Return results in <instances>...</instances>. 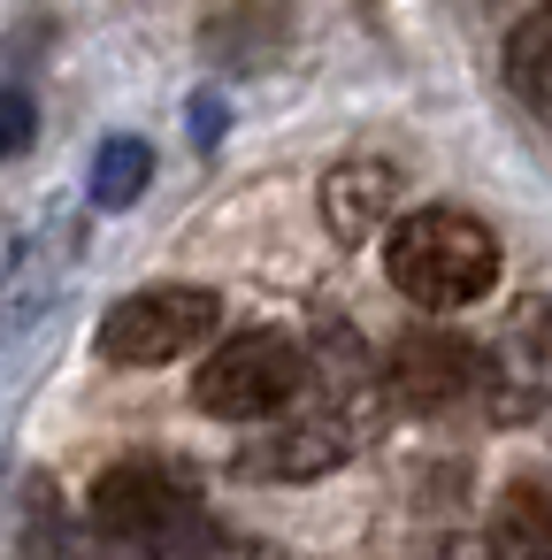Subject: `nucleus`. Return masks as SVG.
<instances>
[{"label":"nucleus","instance_id":"obj_12","mask_svg":"<svg viewBox=\"0 0 552 560\" xmlns=\"http://www.w3.org/2000/svg\"><path fill=\"white\" fill-rule=\"evenodd\" d=\"M32 131H39V116H32V93L0 85V162H16V154L32 147Z\"/></svg>","mask_w":552,"mask_h":560},{"label":"nucleus","instance_id":"obj_9","mask_svg":"<svg viewBox=\"0 0 552 560\" xmlns=\"http://www.w3.org/2000/svg\"><path fill=\"white\" fill-rule=\"evenodd\" d=\"M498 552L514 560H552V476H514L498 491V522H491Z\"/></svg>","mask_w":552,"mask_h":560},{"label":"nucleus","instance_id":"obj_10","mask_svg":"<svg viewBox=\"0 0 552 560\" xmlns=\"http://www.w3.org/2000/svg\"><path fill=\"white\" fill-rule=\"evenodd\" d=\"M506 85H514L537 116H552V0H544V9H529V16L506 32Z\"/></svg>","mask_w":552,"mask_h":560},{"label":"nucleus","instance_id":"obj_1","mask_svg":"<svg viewBox=\"0 0 552 560\" xmlns=\"http://www.w3.org/2000/svg\"><path fill=\"white\" fill-rule=\"evenodd\" d=\"M384 277L399 300H414L430 315L475 307L498 284V231L468 208H414L384 238Z\"/></svg>","mask_w":552,"mask_h":560},{"label":"nucleus","instance_id":"obj_5","mask_svg":"<svg viewBox=\"0 0 552 560\" xmlns=\"http://www.w3.org/2000/svg\"><path fill=\"white\" fill-rule=\"evenodd\" d=\"M483 407L498 422H529L552 407V300L544 307L529 300L514 315V330L483 353Z\"/></svg>","mask_w":552,"mask_h":560},{"label":"nucleus","instance_id":"obj_6","mask_svg":"<svg viewBox=\"0 0 552 560\" xmlns=\"http://www.w3.org/2000/svg\"><path fill=\"white\" fill-rule=\"evenodd\" d=\"M468 392H483V353L453 330H407L391 346V399L414 415H445Z\"/></svg>","mask_w":552,"mask_h":560},{"label":"nucleus","instance_id":"obj_13","mask_svg":"<svg viewBox=\"0 0 552 560\" xmlns=\"http://www.w3.org/2000/svg\"><path fill=\"white\" fill-rule=\"evenodd\" d=\"M192 124H200L192 139H200V147H215V124H223V108H215V101H200V108H192Z\"/></svg>","mask_w":552,"mask_h":560},{"label":"nucleus","instance_id":"obj_2","mask_svg":"<svg viewBox=\"0 0 552 560\" xmlns=\"http://www.w3.org/2000/svg\"><path fill=\"white\" fill-rule=\"evenodd\" d=\"M93 529L139 560H169L177 545H192L208 522H200V499L177 468L162 460H116L93 476Z\"/></svg>","mask_w":552,"mask_h":560},{"label":"nucleus","instance_id":"obj_8","mask_svg":"<svg viewBox=\"0 0 552 560\" xmlns=\"http://www.w3.org/2000/svg\"><path fill=\"white\" fill-rule=\"evenodd\" d=\"M353 445H361L353 422H345L338 407H315V415H300V422L277 430V445L261 453V468H277V476H322V468H338Z\"/></svg>","mask_w":552,"mask_h":560},{"label":"nucleus","instance_id":"obj_7","mask_svg":"<svg viewBox=\"0 0 552 560\" xmlns=\"http://www.w3.org/2000/svg\"><path fill=\"white\" fill-rule=\"evenodd\" d=\"M399 192H407V177H399L384 154L338 162V170L322 177V223H330V238H338V246H368L376 231L399 223Z\"/></svg>","mask_w":552,"mask_h":560},{"label":"nucleus","instance_id":"obj_3","mask_svg":"<svg viewBox=\"0 0 552 560\" xmlns=\"http://www.w3.org/2000/svg\"><path fill=\"white\" fill-rule=\"evenodd\" d=\"M315 361L307 346H292L284 330H238L231 346H215L192 376V399L215 415V422H269V415H292L300 392H307Z\"/></svg>","mask_w":552,"mask_h":560},{"label":"nucleus","instance_id":"obj_4","mask_svg":"<svg viewBox=\"0 0 552 560\" xmlns=\"http://www.w3.org/2000/svg\"><path fill=\"white\" fill-rule=\"evenodd\" d=\"M215 323H223V300L208 284H146V292H131V300L108 307V323H101L93 346L116 369H162V361L192 353Z\"/></svg>","mask_w":552,"mask_h":560},{"label":"nucleus","instance_id":"obj_11","mask_svg":"<svg viewBox=\"0 0 552 560\" xmlns=\"http://www.w3.org/2000/svg\"><path fill=\"white\" fill-rule=\"evenodd\" d=\"M146 177H154V147L146 139H108L93 154V200L101 208H131L146 192Z\"/></svg>","mask_w":552,"mask_h":560}]
</instances>
